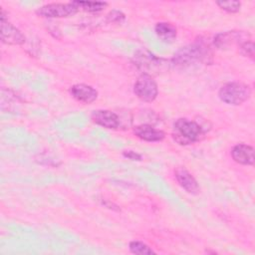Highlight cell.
Instances as JSON below:
<instances>
[{
    "label": "cell",
    "mask_w": 255,
    "mask_h": 255,
    "mask_svg": "<svg viewBox=\"0 0 255 255\" xmlns=\"http://www.w3.org/2000/svg\"><path fill=\"white\" fill-rule=\"evenodd\" d=\"M171 134L177 143L188 145L200 141L204 137L205 129L194 121L178 119L173 124Z\"/></svg>",
    "instance_id": "obj_1"
},
{
    "label": "cell",
    "mask_w": 255,
    "mask_h": 255,
    "mask_svg": "<svg viewBox=\"0 0 255 255\" xmlns=\"http://www.w3.org/2000/svg\"><path fill=\"white\" fill-rule=\"evenodd\" d=\"M209 47L200 43H195L180 49L172 59V62L176 66L188 67L195 63H207L208 57H210Z\"/></svg>",
    "instance_id": "obj_2"
},
{
    "label": "cell",
    "mask_w": 255,
    "mask_h": 255,
    "mask_svg": "<svg viewBox=\"0 0 255 255\" xmlns=\"http://www.w3.org/2000/svg\"><path fill=\"white\" fill-rule=\"evenodd\" d=\"M251 96V88L240 82H230L223 85L219 92V99L231 106H238L247 101Z\"/></svg>",
    "instance_id": "obj_3"
},
{
    "label": "cell",
    "mask_w": 255,
    "mask_h": 255,
    "mask_svg": "<svg viewBox=\"0 0 255 255\" xmlns=\"http://www.w3.org/2000/svg\"><path fill=\"white\" fill-rule=\"evenodd\" d=\"M135 96L146 103L153 102L158 95V87L153 78L148 74H141L133 85Z\"/></svg>",
    "instance_id": "obj_4"
},
{
    "label": "cell",
    "mask_w": 255,
    "mask_h": 255,
    "mask_svg": "<svg viewBox=\"0 0 255 255\" xmlns=\"http://www.w3.org/2000/svg\"><path fill=\"white\" fill-rule=\"evenodd\" d=\"M79 8L74 2L69 3H50L41 6L36 13L45 18H66L75 15Z\"/></svg>",
    "instance_id": "obj_5"
},
{
    "label": "cell",
    "mask_w": 255,
    "mask_h": 255,
    "mask_svg": "<svg viewBox=\"0 0 255 255\" xmlns=\"http://www.w3.org/2000/svg\"><path fill=\"white\" fill-rule=\"evenodd\" d=\"M1 42L7 45L19 46L25 43L26 38L24 34L8 20H1V32H0Z\"/></svg>",
    "instance_id": "obj_6"
},
{
    "label": "cell",
    "mask_w": 255,
    "mask_h": 255,
    "mask_svg": "<svg viewBox=\"0 0 255 255\" xmlns=\"http://www.w3.org/2000/svg\"><path fill=\"white\" fill-rule=\"evenodd\" d=\"M92 120L95 124L109 129H116L121 125L120 117L109 110H98L92 114Z\"/></svg>",
    "instance_id": "obj_7"
},
{
    "label": "cell",
    "mask_w": 255,
    "mask_h": 255,
    "mask_svg": "<svg viewBox=\"0 0 255 255\" xmlns=\"http://www.w3.org/2000/svg\"><path fill=\"white\" fill-rule=\"evenodd\" d=\"M253 146L245 143H238L233 146L231 156L233 160L242 165H253L255 161Z\"/></svg>",
    "instance_id": "obj_8"
},
{
    "label": "cell",
    "mask_w": 255,
    "mask_h": 255,
    "mask_svg": "<svg viewBox=\"0 0 255 255\" xmlns=\"http://www.w3.org/2000/svg\"><path fill=\"white\" fill-rule=\"evenodd\" d=\"M71 96L78 102L91 104L98 98V92L92 86L86 84H76L70 88Z\"/></svg>",
    "instance_id": "obj_9"
},
{
    "label": "cell",
    "mask_w": 255,
    "mask_h": 255,
    "mask_svg": "<svg viewBox=\"0 0 255 255\" xmlns=\"http://www.w3.org/2000/svg\"><path fill=\"white\" fill-rule=\"evenodd\" d=\"M175 178L178 184L188 193L197 194L199 192V185L196 179L192 176V174L185 167H177L174 170Z\"/></svg>",
    "instance_id": "obj_10"
},
{
    "label": "cell",
    "mask_w": 255,
    "mask_h": 255,
    "mask_svg": "<svg viewBox=\"0 0 255 255\" xmlns=\"http://www.w3.org/2000/svg\"><path fill=\"white\" fill-rule=\"evenodd\" d=\"M133 133L145 141H161L165 133L150 125H138L133 128Z\"/></svg>",
    "instance_id": "obj_11"
},
{
    "label": "cell",
    "mask_w": 255,
    "mask_h": 255,
    "mask_svg": "<svg viewBox=\"0 0 255 255\" xmlns=\"http://www.w3.org/2000/svg\"><path fill=\"white\" fill-rule=\"evenodd\" d=\"M243 34L238 31H228L219 33L214 37V45L219 49H226L232 46L233 44L243 43Z\"/></svg>",
    "instance_id": "obj_12"
},
{
    "label": "cell",
    "mask_w": 255,
    "mask_h": 255,
    "mask_svg": "<svg viewBox=\"0 0 255 255\" xmlns=\"http://www.w3.org/2000/svg\"><path fill=\"white\" fill-rule=\"evenodd\" d=\"M136 65L145 71H156L158 68L159 70L162 68V60L154 57V55L147 53V52H140L138 55L135 56ZM147 72V74H148Z\"/></svg>",
    "instance_id": "obj_13"
},
{
    "label": "cell",
    "mask_w": 255,
    "mask_h": 255,
    "mask_svg": "<svg viewBox=\"0 0 255 255\" xmlns=\"http://www.w3.org/2000/svg\"><path fill=\"white\" fill-rule=\"evenodd\" d=\"M157 37L164 43H171L176 38V28L167 22H158L154 27Z\"/></svg>",
    "instance_id": "obj_14"
},
{
    "label": "cell",
    "mask_w": 255,
    "mask_h": 255,
    "mask_svg": "<svg viewBox=\"0 0 255 255\" xmlns=\"http://www.w3.org/2000/svg\"><path fill=\"white\" fill-rule=\"evenodd\" d=\"M74 4L80 9L87 11V12H91V13H97V12H101L103 11L108 3L107 2H99V1H73Z\"/></svg>",
    "instance_id": "obj_15"
},
{
    "label": "cell",
    "mask_w": 255,
    "mask_h": 255,
    "mask_svg": "<svg viewBox=\"0 0 255 255\" xmlns=\"http://www.w3.org/2000/svg\"><path fill=\"white\" fill-rule=\"evenodd\" d=\"M129 251L133 254L137 255H149V254H154L155 252L147 246L145 243L140 242V241H130L128 244Z\"/></svg>",
    "instance_id": "obj_16"
},
{
    "label": "cell",
    "mask_w": 255,
    "mask_h": 255,
    "mask_svg": "<svg viewBox=\"0 0 255 255\" xmlns=\"http://www.w3.org/2000/svg\"><path fill=\"white\" fill-rule=\"evenodd\" d=\"M216 4L220 9L226 11L227 13H237L240 10V7H241V2L233 1V0L217 1Z\"/></svg>",
    "instance_id": "obj_17"
},
{
    "label": "cell",
    "mask_w": 255,
    "mask_h": 255,
    "mask_svg": "<svg viewBox=\"0 0 255 255\" xmlns=\"http://www.w3.org/2000/svg\"><path fill=\"white\" fill-rule=\"evenodd\" d=\"M240 53L247 58H250L251 60L254 59V43L252 41L246 40L243 43L239 45Z\"/></svg>",
    "instance_id": "obj_18"
},
{
    "label": "cell",
    "mask_w": 255,
    "mask_h": 255,
    "mask_svg": "<svg viewBox=\"0 0 255 255\" xmlns=\"http://www.w3.org/2000/svg\"><path fill=\"white\" fill-rule=\"evenodd\" d=\"M126 19L125 14L122 11L119 10H112L108 16H107V20L111 23H122L124 20Z\"/></svg>",
    "instance_id": "obj_19"
},
{
    "label": "cell",
    "mask_w": 255,
    "mask_h": 255,
    "mask_svg": "<svg viewBox=\"0 0 255 255\" xmlns=\"http://www.w3.org/2000/svg\"><path fill=\"white\" fill-rule=\"evenodd\" d=\"M124 156L130 160H141V155L133 150H126L124 151Z\"/></svg>",
    "instance_id": "obj_20"
}]
</instances>
